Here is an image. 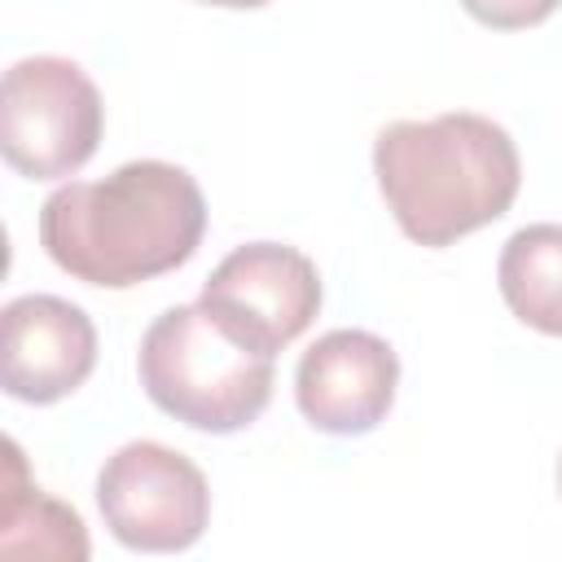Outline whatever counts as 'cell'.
<instances>
[{"mask_svg": "<svg viewBox=\"0 0 562 562\" xmlns=\"http://www.w3.org/2000/svg\"><path fill=\"white\" fill-rule=\"evenodd\" d=\"M558 487H562V457H558Z\"/></svg>", "mask_w": 562, "mask_h": 562, "instance_id": "13", "label": "cell"}, {"mask_svg": "<svg viewBox=\"0 0 562 562\" xmlns=\"http://www.w3.org/2000/svg\"><path fill=\"white\" fill-rule=\"evenodd\" d=\"M373 176L404 237L452 246L509 211L522 162L501 123L452 110L386 123L373 140Z\"/></svg>", "mask_w": 562, "mask_h": 562, "instance_id": "2", "label": "cell"}, {"mask_svg": "<svg viewBox=\"0 0 562 562\" xmlns=\"http://www.w3.org/2000/svg\"><path fill=\"white\" fill-rule=\"evenodd\" d=\"M395 386L400 356L369 329L321 334L294 369L299 413L325 435H369L391 413Z\"/></svg>", "mask_w": 562, "mask_h": 562, "instance_id": "7", "label": "cell"}, {"mask_svg": "<svg viewBox=\"0 0 562 562\" xmlns=\"http://www.w3.org/2000/svg\"><path fill=\"white\" fill-rule=\"evenodd\" d=\"M140 386L176 422L233 435L272 400V356L233 338L202 303L167 307L140 338Z\"/></svg>", "mask_w": 562, "mask_h": 562, "instance_id": "3", "label": "cell"}, {"mask_svg": "<svg viewBox=\"0 0 562 562\" xmlns=\"http://www.w3.org/2000/svg\"><path fill=\"white\" fill-rule=\"evenodd\" d=\"M233 338L277 356L321 312L316 263L281 241H246L220 259L198 299Z\"/></svg>", "mask_w": 562, "mask_h": 562, "instance_id": "6", "label": "cell"}, {"mask_svg": "<svg viewBox=\"0 0 562 562\" xmlns=\"http://www.w3.org/2000/svg\"><path fill=\"white\" fill-rule=\"evenodd\" d=\"M496 281L522 325L562 338V224L518 228L501 250Z\"/></svg>", "mask_w": 562, "mask_h": 562, "instance_id": "10", "label": "cell"}, {"mask_svg": "<svg viewBox=\"0 0 562 562\" xmlns=\"http://www.w3.org/2000/svg\"><path fill=\"white\" fill-rule=\"evenodd\" d=\"M105 105L70 57H22L0 88V149L18 176H75L101 140Z\"/></svg>", "mask_w": 562, "mask_h": 562, "instance_id": "4", "label": "cell"}, {"mask_svg": "<svg viewBox=\"0 0 562 562\" xmlns=\"http://www.w3.org/2000/svg\"><path fill=\"white\" fill-rule=\"evenodd\" d=\"M97 505L119 544L140 553H180L206 531L211 487L184 452L132 439L105 457L97 474Z\"/></svg>", "mask_w": 562, "mask_h": 562, "instance_id": "5", "label": "cell"}, {"mask_svg": "<svg viewBox=\"0 0 562 562\" xmlns=\"http://www.w3.org/2000/svg\"><path fill=\"white\" fill-rule=\"evenodd\" d=\"M193 4H215V9H259L268 0H193Z\"/></svg>", "mask_w": 562, "mask_h": 562, "instance_id": "12", "label": "cell"}, {"mask_svg": "<svg viewBox=\"0 0 562 562\" xmlns=\"http://www.w3.org/2000/svg\"><path fill=\"white\" fill-rule=\"evenodd\" d=\"M97 329L88 312L57 294H22L4 307L0 382L22 404H57L88 382Z\"/></svg>", "mask_w": 562, "mask_h": 562, "instance_id": "8", "label": "cell"}, {"mask_svg": "<svg viewBox=\"0 0 562 562\" xmlns=\"http://www.w3.org/2000/svg\"><path fill=\"white\" fill-rule=\"evenodd\" d=\"M0 553L4 558H61V562H83L88 558L83 518L26 479V465H22V452H18L13 439L4 443Z\"/></svg>", "mask_w": 562, "mask_h": 562, "instance_id": "9", "label": "cell"}, {"mask_svg": "<svg viewBox=\"0 0 562 562\" xmlns=\"http://www.w3.org/2000/svg\"><path fill=\"white\" fill-rule=\"evenodd\" d=\"M206 233L198 180L162 158H136L105 180H70L40 206V246L75 281L127 290L193 259Z\"/></svg>", "mask_w": 562, "mask_h": 562, "instance_id": "1", "label": "cell"}, {"mask_svg": "<svg viewBox=\"0 0 562 562\" xmlns=\"http://www.w3.org/2000/svg\"><path fill=\"white\" fill-rule=\"evenodd\" d=\"M562 0H461V9L492 31H522L544 22Z\"/></svg>", "mask_w": 562, "mask_h": 562, "instance_id": "11", "label": "cell"}]
</instances>
